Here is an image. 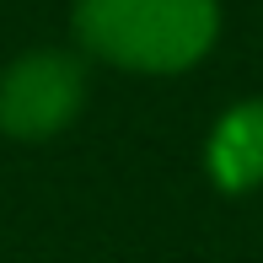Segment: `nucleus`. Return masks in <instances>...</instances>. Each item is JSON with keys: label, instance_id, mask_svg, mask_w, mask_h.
Segmentation results:
<instances>
[{"label": "nucleus", "instance_id": "obj_1", "mask_svg": "<svg viewBox=\"0 0 263 263\" xmlns=\"http://www.w3.org/2000/svg\"><path fill=\"white\" fill-rule=\"evenodd\" d=\"M76 43L118 70L177 76L215 49L220 6L215 0H76Z\"/></svg>", "mask_w": 263, "mask_h": 263}, {"label": "nucleus", "instance_id": "obj_2", "mask_svg": "<svg viewBox=\"0 0 263 263\" xmlns=\"http://www.w3.org/2000/svg\"><path fill=\"white\" fill-rule=\"evenodd\" d=\"M86 107V65L70 49H27L0 70V129L11 140H54Z\"/></svg>", "mask_w": 263, "mask_h": 263}, {"label": "nucleus", "instance_id": "obj_3", "mask_svg": "<svg viewBox=\"0 0 263 263\" xmlns=\"http://www.w3.org/2000/svg\"><path fill=\"white\" fill-rule=\"evenodd\" d=\"M210 177L226 194H247L263 183V102H242L210 135Z\"/></svg>", "mask_w": 263, "mask_h": 263}]
</instances>
